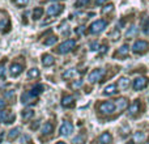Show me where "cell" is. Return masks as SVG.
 I'll use <instances>...</instances> for the list:
<instances>
[{
	"instance_id": "cell-18",
	"label": "cell",
	"mask_w": 149,
	"mask_h": 144,
	"mask_svg": "<svg viewBox=\"0 0 149 144\" xmlns=\"http://www.w3.org/2000/svg\"><path fill=\"white\" fill-rule=\"evenodd\" d=\"M116 92H118V87H116L115 84H110L103 89V94L105 96H113V94H115Z\"/></svg>"
},
{
	"instance_id": "cell-39",
	"label": "cell",
	"mask_w": 149,
	"mask_h": 144,
	"mask_svg": "<svg viewBox=\"0 0 149 144\" xmlns=\"http://www.w3.org/2000/svg\"><path fill=\"white\" fill-rule=\"evenodd\" d=\"M109 0H95V4L97 5H103L105 3H107Z\"/></svg>"
},
{
	"instance_id": "cell-42",
	"label": "cell",
	"mask_w": 149,
	"mask_h": 144,
	"mask_svg": "<svg viewBox=\"0 0 149 144\" xmlns=\"http://www.w3.org/2000/svg\"><path fill=\"white\" fill-rule=\"evenodd\" d=\"M38 124H39V121H36V123H33V124H31V129H33V130H36Z\"/></svg>"
},
{
	"instance_id": "cell-21",
	"label": "cell",
	"mask_w": 149,
	"mask_h": 144,
	"mask_svg": "<svg viewBox=\"0 0 149 144\" xmlns=\"http://www.w3.org/2000/svg\"><path fill=\"white\" fill-rule=\"evenodd\" d=\"M118 87L120 88L122 90L127 89V88L130 87V79H128V77H120V79H119V81H118Z\"/></svg>"
},
{
	"instance_id": "cell-29",
	"label": "cell",
	"mask_w": 149,
	"mask_h": 144,
	"mask_svg": "<svg viewBox=\"0 0 149 144\" xmlns=\"http://www.w3.org/2000/svg\"><path fill=\"white\" fill-rule=\"evenodd\" d=\"M141 28H143V31H144L145 36H149V18H148V17L143 18V21H141Z\"/></svg>"
},
{
	"instance_id": "cell-17",
	"label": "cell",
	"mask_w": 149,
	"mask_h": 144,
	"mask_svg": "<svg viewBox=\"0 0 149 144\" xmlns=\"http://www.w3.org/2000/svg\"><path fill=\"white\" fill-rule=\"evenodd\" d=\"M101 144H111L113 143V136H111L110 132H103L100 138H98Z\"/></svg>"
},
{
	"instance_id": "cell-37",
	"label": "cell",
	"mask_w": 149,
	"mask_h": 144,
	"mask_svg": "<svg viewBox=\"0 0 149 144\" xmlns=\"http://www.w3.org/2000/svg\"><path fill=\"white\" fill-rule=\"evenodd\" d=\"M15 118H16L15 114H10L9 117H7V118H5V122H4V123H5V124H10V123H13Z\"/></svg>"
},
{
	"instance_id": "cell-4",
	"label": "cell",
	"mask_w": 149,
	"mask_h": 144,
	"mask_svg": "<svg viewBox=\"0 0 149 144\" xmlns=\"http://www.w3.org/2000/svg\"><path fill=\"white\" fill-rule=\"evenodd\" d=\"M98 109H100V111L103 114V115H110V114H113L114 111H115L116 106H115V103H114V102H110V101H105V102L100 103Z\"/></svg>"
},
{
	"instance_id": "cell-40",
	"label": "cell",
	"mask_w": 149,
	"mask_h": 144,
	"mask_svg": "<svg viewBox=\"0 0 149 144\" xmlns=\"http://www.w3.org/2000/svg\"><path fill=\"white\" fill-rule=\"evenodd\" d=\"M5 115H7V111H1V110H0V122L3 121V118H4Z\"/></svg>"
},
{
	"instance_id": "cell-9",
	"label": "cell",
	"mask_w": 149,
	"mask_h": 144,
	"mask_svg": "<svg viewBox=\"0 0 149 144\" xmlns=\"http://www.w3.org/2000/svg\"><path fill=\"white\" fill-rule=\"evenodd\" d=\"M147 85H148V79L144 76H140L134 80V85H132V87H134L135 90H141V89H144Z\"/></svg>"
},
{
	"instance_id": "cell-1",
	"label": "cell",
	"mask_w": 149,
	"mask_h": 144,
	"mask_svg": "<svg viewBox=\"0 0 149 144\" xmlns=\"http://www.w3.org/2000/svg\"><path fill=\"white\" fill-rule=\"evenodd\" d=\"M42 92H43V85L38 84V85H36V87L31 88V90L24 93V94L21 96V101H22L24 103H26V102H29V100H31V98H36L37 96H39Z\"/></svg>"
},
{
	"instance_id": "cell-27",
	"label": "cell",
	"mask_w": 149,
	"mask_h": 144,
	"mask_svg": "<svg viewBox=\"0 0 149 144\" xmlns=\"http://www.w3.org/2000/svg\"><path fill=\"white\" fill-rule=\"evenodd\" d=\"M39 75L41 73H39L38 68H31V70H29V72H28V79H31V80L38 79Z\"/></svg>"
},
{
	"instance_id": "cell-32",
	"label": "cell",
	"mask_w": 149,
	"mask_h": 144,
	"mask_svg": "<svg viewBox=\"0 0 149 144\" xmlns=\"http://www.w3.org/2000/svg\"><path fill=\"white\" fill-rule=\"evenodd\" d=\"M90 4V0H77L74 3V7L76 8H81V7H86V5Z\"/></svg>"
},
{
	"instance_id": "cell-23",
	"label": "cell",
	"mask_w": 149,
	"mask_h": 144,
	"mask_svg": "<svg viewBox=\"0 0 149 144\" xmlns=\"http://www.w3.org/2000/svg\"><path fill=\"white\" fill-rule=\"evenodd\" d=\"M114 12V4H106L102 7V10H101V13H102L103 16H107L110 15V13Z\"/></svg>"
},
{
	"instance_id": "cell-20",
	"label": "cell",
	"mask_w": 149,
	"mask_h": 144,
	"mask_svg": "<svg viewBox=\"0 0 149 144\" xmlns=\"http://www.w3.org/2000/svg\"><path fill=\"white\" fill-rule=\"evenodd\" d=\"M115 106L118 110H124V109L128 106V100H127V98H119V100H116Z\"/></svg>"
},
{
	"instance_id": "cell-12",
	"label": "cell",
	"mask_w": 149,
	"mask_h": 144,
	"mask_svg": "<svg viewBox=\"0 0 149 144\" xmlns=\"http://www.w3.org/2000/svg\"><path fill=\"white\" fill-rule=\"evenodd\" d=\"M24 70V64H18V63H12L9 67V73L12 76H18Z\"/></svg>"
},
{
	"instance_id": "cell-3",
	"label": "cell",
	"mask_w": 149,
	"mask_h": 144,
	"mask_svg": "<svg viewBox=\"0 0 149 144\" xmlns=\"http://www.w3.org/2000/svg\"><path fill=\"white\" fill-rule=\"evenodd\" d=\"M107 26V21L106 20H95L94 22H92L88 28V33L89 34H100L102 30H105V28Z\"/></svg>"
},
{
	"instance_id": "cell-33",
	"label": "cell",
	"mask_w": 149,
	"mask_h": 144,
	"mask_svg": "<svg viewBox=\"0 0 149 144\" xmlns=\"http://www.w3.org/2000/svg\"><path fill=\"white\" fill-rule=\"evenodd\" d=\"M29 1H30V0H13V3H15L17 7H20V8L26 7V5L29 4Z\"/></svg>"
},
{
	"instance_id": "cell-28",
	"label": "cell",
	"mask_w": 149,
	"mask_h": 144,
	"mask_svg": "<svg viewBox=\"0 0 149 144\" xmlns=\"http://www.w3.org/2000/svg\"><path fill=\"white\" fill-rule=\"evenodd\" d=\"M56 42H58V37L56 36H49L43 41V43L46 45V46H52V45H55Z\"/></svg>"
},
{
	"instance_id": "cell-41",
	"label": "cell",
	"mask_w": 149,
	"mask_h": 144,
	"mask_svg": "<svg viewBox=\"0 0 149 144\" xmlns=\"http://www.w3.org/2000/svg\"><path fill=\"white\" fill-rule=\"evenodd\" d=\"M4 68H3V66L0 64V79H1V77H4Z\"/></svg>"
},
{
	"instance_id": "cell-46",
	"label": "cell",
	"mask_w": 149,
	"mask_h": 144,
	"mask_svg": "<svg viewBox=\"0 0 149 144\" xmlns=\"http://www.w3.org/2000/svg\"><path fill=\"white\" fill-rule=\"evenodd\" d=\"M145 144H149V142H148V143H145Z\"/></svg>"
},
{
	"instance_id": "cell-43",
	"label": "cell",
	"mask_w": 149,
	"mask_h": 144,
	"mask_svg": "<svg viewBox=\"0 0 149 144\" xmlns=\"http://www.w3.org/2000/svg\"><path fill=\"white\" fill-rule=\"evenodd\" d=\"M4 106H5V102L3 100H0V110H3V109H4Z\"/></svg>"
},
{
	"instance_id": "cell-13",
	"label": "cell",
	"mask_w": 149,
	"mask_h": 144,
	"mask_svg": "<svg viewBox=\"0 0 149 144\" xmlns=\"http://www.w3.org/2000/svg\"><path fill=\"white\" fill-rule=\"evenodd\" d=\"M128 52H130L128 45H123L122 47H119V49L116 50V52L114 54V57L115 58H126L127 55H128Z\"/></svg>"
},
{
	"instance_id": "cell-15",
	"label": "cell",
	"mask_w": 149,
	"mask_h": 144,
	"mask_svg": "<svg viewBox=\"0 0 149 144\" xmlns=\"http://www.w3.org/2000/svg\"><path fill=\"white\" fill-rule=\"evenodd\" d=\"M55 63V59L51 57L50 54H45L42 55V64L45 66V67H50V66H54Z\"/></svg>"
},
{
	"instance_id": "cell-2",
	"label": "cell",
	"mask_w": 149,
	"mask_h": 144,
	"mask_svg": "<svg viewBox=\"0 0 149 144\" xmlns=\"http://www.w3.org/2000/svg\"><path fill=\"white\" fill-rule=\"evenodd\" d=\"M74 46H76V41H74V39H67V41L62 42V43L55 49V52H58V54H60V55L68 54V52L72 51L74 49Z\"/></svg>"
},
{
	"instance_id": "cell-31",
	"label": "cell",
	"mask_w": 149,
	"mask_h": 144,
	"mask_svg": "<svg viewBox=\"0 0 149 144\" xmlns=\"http://www.w3.org/2000/svg\"><path fill=\"white\" fill-rule=\"evenodd\" d=\"M85 139H86V136H85V134H80L79 135V136H76V138H74V139H73V144H84V142H85Z\"/></svg>"
},
{
	"instance_id": "cell-10",
	"label": "cell",
	"mask_w": 149,
	"mask_h": 144,
	"mask_svg": "<svg viewBox=\"0 0 149 144\" xmlns=\"http://www.w3.org/2000/svg\"><path fill=\"white\" fill-rule=\"evenodd\" d=\"M140 108H141V103H140V101L139 100L134 101V102L130 105V108H128V115L130 117L137 115V114H139V111H140Z\"/></svg>"
},
{
	"instance_id": "cell-35",
	"label": "cell",
	"mask_w": 149,
	"mask_h": 144,
	"mask_svg": "<svg viewBox=\"0 0 149 144\" xmlns=\"http://www.w3.org/2000/svg\"><path fill=\"white\" fill-rule=\"evenodd\" d=\"M71 87L73 88V89H79V88L82 87V80H76V81L71 82Z\"/></svg>"
},
{
	"instance_id": "cell-14",
	"label": "cell",
	"mask_w": 149,
	"mask_h": 144,
	"mask_svg": "<svg viewBox=\"0 0 149 144\" xmlns=\"http://www.w3.org/2000/svg\"><path fill=\"white\" fill-rule=\"evenodd\" d=\"M74 98L72 97V96H64V97L62 98V106L63 108H67V109H70V108H73L74 106Z\"/></svg>"
},
{
	"instance_id": "cell-38",
	"label": "cell",
	"mask_w": 149,
	"mask_h": 144,
	"mask_svg": "<svg viewBox=\"0 0 149 144\" xmlns=\"http://www.w3.org/2000/svg\"><path fill=\"white\" fill-rule=\"evenodd\" d=\"M76 34L77 36H84L85 34V28L84 26H79V28H76Z\"/></svg>"
},
{
	"instance_id": "cell-8",
	"label": "cell",
	"mask_w": 149,
	"mask_h": 144,
	"mask_svg": "<svg viewBox=\"0 0 149 144\" xmlns=\"http://www.w3.org/2000/svg\"><path fill=\"white\" fill-rule=\"evenodd\" d=\"M59 132H60V135H63V136H70V135L73 132V124H72V122L65 121L64 123L60 126Z\"/></svg>"
},
{
	"instance_id": "cell-22",
	"label": "cell",
	"mask_w": 149,
	"mask_h": 144,
	"mask_svg": "<svg viewBox=\"0 0 149 144\" xmlns=\"http://www.w3.org/2000/svg\"><path fill=\"white\" fill-rule=\"evenodd\" d=\"M34 117V111L31 109H26V110L22 111V121L24 122H28L29 119H31Z\"/></svg>"
},
{
	"instance_id": "cell-34",
	"label": "cell",
	"mask_w": 149,
	"mask_h": 144,
	"mask_svg": "<svg viewBox=\"0 0 149 144\" xmlns=\"http://www.w3.org/2000/svg\"><path fill=\"white\" fill-rule=\"evenodd\" d=\"M110 37H113L111 39H114V41H118V39L120 38V33H119L118 29H115L114 31H111V33H110Z\"/></svg>"
},
{
	"instance_id": "cell-36",
	"label": "cell",
	"mask_w": 149,
	"mask_h": 144,
	"mask_svg": "<svg viewBox=\"0 0 149 144\" xmlns=\"http://www.w3.org/2000/svg\"><path fill=\"white\" fill-rule=\"evenodd\" d=\"M89 47H90V50H93V51H97V50H100L101 47H100V43L98 42H92V43L89 45Z\"/></svg>"
},
{
	"instance_id": "cell-26",
	"label": "cell",
	"mask_w": 149,
	"mask_h": 144,
	"mask_svg": "<svg viewBox=\"0 0 149 144\" xmlns=\"http://www.w3.org/2000/svg\"><path fill=\"white\" fill-rule=\"evenodd\" d=\"M43 8L42 7H37L36 9L33 10V20H39V18L43 16Z\"/></svg>"
},
{
	"instance_id": "cell-11",
	"label": "cell",
	"mask_w": 149,
	"mask_h": 144,
	"mask_svg": "<svg viewBox=\"0 0 149 144\" xmlns=\"http://www.w3.org/2000/svg\"><path fill=\"white\" fill-rule=\"evenodd\" d=\"M52 132H54V124H52L51 122H46L41 130V134L43 135V136H51Z\"/></svg>"
},
{
	"instance_id": "cell-25",
	"label": "cell",
	"mask_w": 149,
	"mask_h": 144,
	"mask_svg": "<svg viewBox=\"0 0 149 144\" xmlns=\"http://www.w3.org/2000/svg\"><path fill=\"white\" fill-rule=\"evenodd\" d=\"M76 73H77V71L73 70V68L67 70L64 73H63V79H64V80H71V79H73V77L76 76Z\"/></svg>"
},
{
	"instance_id": "cell-5",
	"label": "cell",
	"mask_w": 149,
	"mask_h": 144,
	"mask_svg": "<svg viewBox=\"0 0 149 144\" xmlns=\"http://www.w3.org/2000/svg\"><path fill=\"white\" fill-rule=\"evenodd\" d=\"M148 49H149V43L147 41H143V39L136 41L134 43V46H132V51H134L135 54H143V52H145Z\"/></svg>"
},
{
	"instance_id": "cell-30",
	"label": "cell",
	"mask_w": 149,
	"mask_h": 144,
	"mask_svg": "<svg viewBox=\"0 0 149 144\" xmlns=\"http://www.w3.org/2000/svg\"><path fill=\"white\" fill-rule=\"evenodd\" d=\"M145 140V134L144 132H136L134 135V143H143Z\"/></svg>"
},
{
	"instance_id": "cell-45",
	"label": "cell",
	"mask_w": 149,
	"mask_h": 144,
	"mask_svg": "<svg viewBox=\"0 0 149 144\" xmlns=\"http://www.w3.org/2000/svg\"><path fill=\"white\" fill-rule=\"evenodd\" d=\"M52 1H60V0H52Z\"/></svg>"
},
{
	"instance_id": "cell-44",
	"label": "cell",
	"mask_w": 149,
	"mask_h": 144,
	"mask_svg": "<svg viewBox=\"0 0 149 144\" xmlns=\"http://www.w3.org/2000/svg\"><path fill=\"white\" fill-rule=\"evenodd\" d=\"M56 144H65V143H64V142H58Z\"/></svg>"
},
{
	"instance_id": "cell-16",
	"label": "cell",
	"mask_w": 149,
	"mask_h": 144,
	"mask_svg": "<svg viewBox=\"0 0 149 144\" xmlns=\"http://www.w3.org/2000/svg\"><path fill=\"white\" fill-rule=\"evenodd\" d=\"M10 30V22L9 20H7V18H3V20H0V31H1L3 34L8 33V31Z\"/></svg>"
},
{
	"instance_id": "cell-19",
	"label": "cell",
	"mask_w": 149,
	"mask_h": 144,
	"mask_svg": "<svg viewBox=\"0 0 149 144\" xmlns=\"http://www.w3.org/2000/svg\"><path fill=\"white\" fill-rule=\"evenodd\" d=\"M20 134H21V130L18 129V127H15V129H12L9 132H8L7 138H8V140H15L16 138L20 136Z\"/></svg>"
},
{
	"instance_id": "cell-24",
	"label": "cell",
	"mask_w": 149,
	"mask_h": 144,
	"mask_svg": "<svg viewBox=\"0 0 149 144\" xmlns=\"http://www.w3.org/2000/svg\"><path fill=\"white\" fill-rule=\"evenodd\" d=\"M137 33H139V29H137L136 26H131V28H128V30H127L126 37L127 38H134V37L137 36Z\"/></svg>"
},
{
	"instance_id": "cell-7",
	"label": "cell",
	"mask_w": 149,
	"mask_h": 144,
	"mask_svg": "<svg viewBox=\"0 0 149 144\" xmlns=\"http://www.w3.org/2000/svg\"><path fill=\"white\" fill-rule=\"evenodd\" d=\"M64 10V5L62 4H52L47 8V15L50 17H55V16H59L60 13Z\"/></svg>"
},
{
	"instance_id": "cell-6",
	"label": "cell",
	"mask_w": 149,
	"mask_h": 144,
	"mask_svg": "<svg viewBox=\"0 0 149 144\" xmlns=\"http://www.w3.org/2000/svg\"><path fill=\"white\" fill-rule=\"evenodd\" d=\"M103 75H105V71H103L102 68H97V70L92 71L89 73V76H88L89 82H90V84H94V82L101 81V80L103 79Z\"/></svg>"
}]
</instances>
